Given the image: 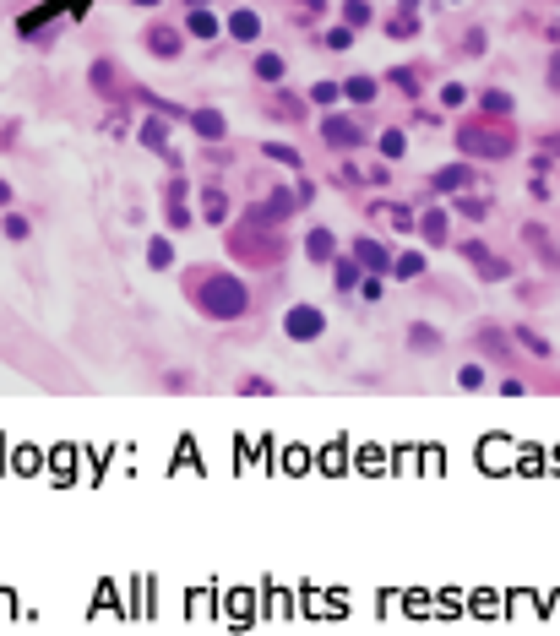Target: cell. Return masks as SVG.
Wrapping results in <instances>:
<instances>
[{
	"label": "cell",
	"instance_id": "1",
	"mask_svg": "<svg viewBox=\"0 0 560 636\" xmlns=\"http://www.w3.org/2000/svg\"><path fill=\"white\" fill-rule=\"evenodd\" d=\"M202 305H207V310H223V316H234L245 299H240V283H234V278H207V288H202Z\"/></svg>",
	"mask_w": 560,
	"mask_h": 636
},
{
	"label": "cell",
	"instance_id": "2",
	"mask_svg": "<svg viewBox=\"0 0 560 636\" xmlns=\"http://www.w3.org/2000/svg\"><path fill=\"white\" fill-rule=\"evenodd\" d=\"M315 332H321V310H289V337L305 343V337H315Z\"/></svg>",
	"mask_w": 560,
	"mask_h": 636
},
{
	"label": "cell",
	"instance_id": "3",
	"mask_svg": "<svg viewBox=\"0 0 560 636\" xmlns=\"http://www.w3.org/2000/svg\"><path fill=\"white\" fill-rule=\"evenodd\" d=\"M196 131H202V136H223V115L202 109V115H196Z\"/></svg>",
	"mask_w": 560,
	"mask_h": 636
},
{
	"label": "cell",
	"instance_id": "4",
	"mask_svg": "<svg viewBox=\"0 0 560 636\" xmlns=\"http://www.w3.org/2000/svg\"><path fill=\"white\" fill-rule=\"evenodd\" d=\"M311 256H315V261L332 256V234H327V228H315V234H311Z\"/></svg>",
	"mask_w": 560,
	"mask_h": 636
},
{
	"label": "cell",
	"instance_id": "5",
	"mask_svg": "<svg viewBox=\"0 0 560 636\" xmlns=\"http://www.w3.org/2000/svg\"><path fill=\"white\" fill-rule=\"evenodd\" d=\"M234 39H256V17H250V11L234 17Z\"/></svg>",
	"mask_w": 560,
	"mask_h": 636
},
{
	"label": "cell",
	"instance_id": "6",
	"mask_svg": "<svg viewBox=\"0 0 560 636\" xmlns=\"http://www.w3.org/2000/svg\"><path fill=\"white\" fill-rule=\"evenodd\" d=\"M256 71H261V77H267V82H278V77H283V60H278V55H267V60L256 65Z\"/></svg>",
	"mask_w": 560,
	"mask_h": 636
},
{
	"label": "cell",
	"instance_id": "7",
	"mask_svg": "<svg viewBox=\"0 0 560 636\" xmlns=\"http://www.w3.org/2000/svg\"><path fill=\"white\" fill-rule=\"evenodd\" d=\"M136 6H152V0H136Z\"/></svg>",
	"mask_w": 560,
	"mask_h": 636
}]
</instances>
